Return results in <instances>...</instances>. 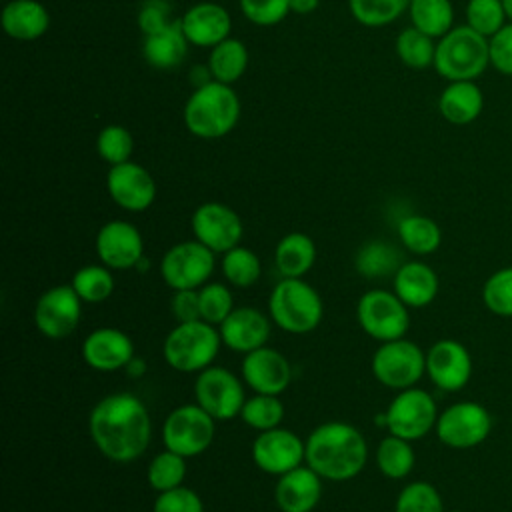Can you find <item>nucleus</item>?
<instances>
[{
    "mask_svg": "<svg viewBox=\"0 0 512 512\" xmlns=\"http://www.w3.org/2000/svg\"><path fill=\"white\" fill-rule=\"evenodd\" d=\"M506 20L502 0H468L466 4V24L486 38L494 36Z\"/></svg>",
    "mask_w": 512,
    "mask_h": 512,
    "instance_id": "a18cd8bd",
    "label": "nucleus"
},
{
    "mask_svg": "<svg viewBox=\"0 0 512 512\" xmlns=\"http://www.w3.org/2000/svg\"><path fill=\"white\" fill-rule=\"evenodd\" d=\"M170 310L176 322L200 320L198 290H174V296L170 300Z\"/></svg>",
    "mask_w": 512,
    "mask_h": 512,
    "instance_id": "3c124183",
    "label": "nucleus"
},
{
    "mask_svg": "<svg viewBox=\"0 0 512 512\" xmlns=\"http://www.w3.org/2000/svg\"><path fill=\"white\" fill-rule=\"evenodd\" d=\"M270 316L252 306L234 308L228 318L218 326L222 344L234 352L248 354L268 344L270 338Z\"/></svg>",
    "mask_w": 512,
    "mask_h": 512,
    "instance_id": "4be33fe9",
    "label": "nucleus"
},
{
    "mask_svg": "<svg viewBox=\"0 0 512 512\" xmlns=\"http://www.w3.org/2000/svg\"><path fill=\"white\" fill-rule=\"evenodd\" d=\"M376 466L382 476L390 480H402L406 478L414 464H416V454L412 448L410 440H404L396 434H390L382 438L376 446Z\"/></svg>",
    "mask_w": 512,
    "mask_h": 512,
    "instance_id": "473e14b6",
    "label": "nucleus"
},
{
    "mask_svg": "<svg viewBox=\"0 0 512 512\" xmlns=\"http://www.w3.org/2000/svg\"><path fill=\"white\" fill-rule=\"evenodd\" d=\"M242 422L256 430V432H266L272 428H278L284 420V404L278 396L272 394H258L246 398L242 410H240Z\"/></svg>",
    "mask_w": 512,
    "mask_h": 512,
    "instance_id": "4c0bfd02",
    "label": "nucleus"
},
{
    "mask_svg": "<svg viewBox=\"0 0 512 512\" xmlns=\"http://www.w3.org/2000/svg\"><path fill=\"white\" fill-rule=\"evenodd\" d=\"M152 512H204V504L192 488L182 484L172 490L158 492Z\"/></svg>",
    "mask_w": 512,
    "mask_h": 512,
    "instance_id": "de8ad7c7",
    "label": "nucleus"
},
{
    "mask_svg": "<svg viewBox=\"0 0 512 512\" xmlns=\"http://www.w3.org/2000/svg\"><path fill=\"white\" fill-rule=\"evenodd\" d=\"M222 338L218 326L204 320L178 322L164 338L162 356L166 364L178 372H202L212 366Z\"/></svg>",
    "mask_w": 512,
    "mask_h": 512,
    "instance_id": "423d86ee",
    "label": "nucleus"
},
{
    "mask_svg": "<svg viewBox=\"0 0 512 512\" xmlns=\"http://www.w3.org/2000/svg\"><path fill=\"white\" fill-rule=\"evenodd\" d=\"M482 108L484 94L474 80L448 82L438 98L440 116L454 126L472 124L482 114Z\"/></svg>",
    "mask_w": 512,
    "mask_h": 512,
    "instance_id": "a878e982",
    "label": "nucleus"
},
{
    "mask_svg": "<svg viewBox=\"0 0 512 512\" xmlns=\"http://www.w3.org/2000/svg\"><path fill=\"white\" fill-rule=\"evenodd\" d=\"M482 302L488 312L512 318V266L490 274L482 286Z\"/></svg>",
    "mask_w": 512,
    "mask_h": 512,
    "instance_id": "37998d69",
    "label": "nucleus"
},
{
    "mask_svg": "<svg viewBox=\"0 0 512 512\" xmlns=\"http://www.w3.org/2000/svg\"><path fill=\"white\" fill-rule=\"evenodd\" d=\"M32 316L42 336L60 340L78 328L82 318V300L70 284H58L38 296Z\"/></svg>",
    "mask_w": 512,
    "mask_h": 512,
    "instance_id": "4468645a",
    "label": "nucleus"
},
{
    "mask_svg": "<svg viewBox=\"0 0 512 512\" xmlns=\"http://www.w3.org/2000/svg\"><path fill=\"white\" fill-rule=\"evenodd\" d=\"M268 316L288 334H308L320 326L324 304L306 280L282 278L270 292Z\"/></svg>",
    "mask_w": 512,
    "mask_h": 512,
    "instance_id": "20e7f679",
    "label": "nucleus"
},
{
    "mask_svg": "<svg viewBox=\"0 0 512 512\" xmlns=\"http://www.w3.org/2000/svg\"><path fill=\"white\" fill-rule=\"evenodd\" d=\"M316 262V244L304 232L284 234L274 248V264L282 278H304Z\"/></svg>",
    "mask_w": 512,
    "mask_h": 512,
    "instance_id": "c85d7f7f",
    "label": "nucleus"
},
{
    "mask_svg": "<svg viewBox=\"0 0 512 512\" xmlns=\"http://www.w3.org/2000/svg\"><path fill=\"white\" fill-rule=\"evenodd\" d=\"M398 238L408 252L416 256H428L440 248L442 230L430 216L408 214L398 222Z\"/></svg>",
    "mask_w": 512,
    "mask_h": 512,
    "instance_id": "c756f323",
    "label": "nucleus"
},
{
    "mask_svg": "<svg viewBox=\"0 0 512 512\" xmlns=\"http://www.w3.org/2000/svg\"><path fill=\"white\" fill-rule=\"evenodd\" d=\"M320 6V0H290V12L312 14Z\"/></svg>",
    "mask_w": 512,
    "mask_h": 512,
    "instance_id": "603ef678",
    "label": "nucleus"
},
{
    "mask_svg": "<svg viewBox=\"0 0 512 512\" xmlns=\"http://www.w3.org/2000/svg\"><path fill=\"white\" fill-rule=\"evenodd\" d=\"M188 44L190 42L182 30V24L178 18L172 24H168L166 28L144 36L142 54L152 68L170 70L184 62V58L188 54Z\"/></svg>",
    "mask_w": 512,
    "mask_h": 512,
    "instance_id": "cd10ccee",
    "label": "nucleus"
},
{
    "mask_svg": "<svg viewBox=\"0 0 512 512\" xmlns=\"http://www.w3.org/2000/svg\"><path fill=\"white\" fill-rule=\"evenodd\" d=\"M172 22L170 4L166 0H146L138 12V26L144 36L154 34Z\"/></svg>",
    "mask_w": 512,
    "mask_h": 512,
    "instance_id": "8fccbe9b",
    "label": "nucleus"
},
{
    "mask_svg": "<svg viewBox=\"0 0 512 512\" xmlns=\"http://www.w3.org/2000/svg\"><path fill=\"white\" fill-rule=\"evenodd\" d=\"M216 432V420L198 404H182L174 408L162 424L164 448L194 458L210 448Z\"/></svg>",
    "mask_w": 512,
    "mask_h": 512,
    "instance_id": "1a4fd4ad",
    "label": "nucleus"
},
{
    "mask_svg": "<svg viewBox=\"0 0 512 512\" xmlns=\"http://www.w3.org/2000/svg\"><path fill=\"white\" fill-rule=\"evenodd\" d=\"M184 476H186V458L168 448L154 454L146 468V480L150 488L156 492H166L176 486H182Z\"/></svg>",
    "mask_w": 512,
    "mask_h": 512,
    "instance_id": "58836bf2",
    "label": "nucleus"
},
{
    "mask_svg": "<svg viewBox=\"0 0 512 512\" xmlns=\"http://www.w3.org/2000/svg\"><path fill=\"white\" fill-rule=\"evenodd\" d=\"M216 254L198 240L170 246L160 260V274L172 290H198L214 272Z\"/></svg>",
    "mask_w": 512,
    "mask_h": 512,
    "instance_id": "9b49d317",
    "label": "nucleus"
},
{
    "mask_svg": "<svg viewBox=\"0 0 512 512\" xmlns=\"http://www.w3.org/2000/svg\"><path fill=\"white\" fill-rule=\"evenodd\" d=\"M200 298V320L220 326L228 314L236 308L232 292L222 282H206L202 288H198Z\"/></svg>",
    "mask_w": 512,
    "mask_h": 512,
    "instance_id": "79ce46f5",
    "label": "nucleus"
},
{
    "mask_svg": "<svg viewBox=\"0 0 512 512\" xmlns=\"http://www.w3.org/2000/svg\"><path fill=\"white\" fill-rule=\"evenodd\" d=\"M124 370H126L132 378H138V376H142V374H144L146 364H144L140 358H136V356H134V358L130 360V364H128Z\"/></svg>",
    "mask_w": 512,
    "mask_h": 512,
    "instance_id": "864d4df0",
    "label": "nucleus"
},
{
    "mask_svg": "<svg viewBox=\"0 0 512 512\" xmlns=\"http://www.w3.org/2000/svg\"><path fill=\"white\" fill-rule=\"evenodd\" d=\"M194 398L214 420H232L240 416L246 402L240 378L222 366H208L194 380Z\"/></svg>",
    "mask_w": 512,
    "mask_h": 512,
    "instance_id": "ddd939ff",
    "label": "nucleus"
},
{
    "mask_svg": "<svg viewBox=\"0 0 512 512\" xmlns=\"http://www.w3.org/2000/svg\"><path fill=\"white\" fill-rule=\"evenodd\" d=\"M490 66L504 76H512V22H506L488 38Z\"/></svg>",
    "mask_w": 512,
    "mask_h": 512,
    "instance_id": "09e8293b",
    "label": "nucleus"
},
{
    "mask_svg": "<svg viewBox=\"0 0 512 512\" xmlns=\"http://www.w3.org/2000/svg\"><path fill=\"white\" fill-rule=\"evenodd\" d=\"M426 374L438 390L458 392L470 382L472 356L454 338L436 340L426 352Z\"/></svg>",
    "mask_w": 512,
    "mask_h": 512,
    "instance_id": "f3484780",
    "label": "nucleus"
},
{
    "mask_svg": "<svg viewBox=\"0 0 512 512\" xmlns=\"http://www.w3.org/2000/svg\"><path fill=\"white\" fill-rule=\"evenodd\" d=\"M356 318L362 332L378 342L404 338L410 328L408 306L384 288H370L358 298Z\"/></svg>",
    "mask_w": 512,
    "mask_h": 512,
    "instance_id": "0eeeda50",
    "label": "nucleus"
},
{
    "mask_svg": "<svg viewBox=\"0 0 512 512\" xmlns=\"http://www.w3.org/2000/svg\"><path fill=\"white\" fill-rule=\"evenodd\" d=\"M190 228L194 240L202 242L214 254H224L240 244L244 226L240 216L222 202H204L200 204L192 218Z\"/></svg>",
    "mask_w": 512,
    "mask_h": 512,
    "instance_id": "2eb2a0df",
    "label": "nucleus"
},
{
    "mask_svg": "<svg viewBox=\"0 0 512 512\" xmlns=\"http://www.w3.org/2000/svg\"><path fill=\"white\" fill-rule=\"evenodd\" d=\"M396 54L404 66L412 70H426L434 66L436 44L432 36L408 26L396 36Z\"/></svg>",
    "mask_w": 512,
    "mask_h": 512,
    "instance_id": "c9c22d12",
    "label": "nucleus"
},
{
    "mask_svg": "<svg viewBox=\"0 0 512 512\" xmlns=\"http://www.w3.org/2000/svg\"><path fill=\"white\" fill-rule=\"evenodd\" d=\"M394 512H446V510L442 504V496L434 484L426 480H414L398 492Z\"/></svg>",
    "mask_w": 512,
    "mask_h": 512,
    "instance_id": "a19ab883",
    "label": "nucleus"
},
{
    "mask_svg": "<svg viewBox=\"0 0 512 512\" xmlns=\"http://www.w3.org/2000/svg\"><path fill=\"white\" fill-rule=\"evenodd\" d=\"M132 150H134L132 134L128 132V128L120 124H108L96 136V152L110 166L128 162L132 156Z\"/></svg>",
    "mask_w": 512,
    "mask_h": 512,
    "instance_id": "c03bdc74",
    "label": "nucleus"
},
{
    "mask_svg": "<svg viewBox=\"0 0 512 512\" xmlns=\"http://www.w3.org/2000/svg\"><path fill=\"white\" fill-rule=\"evenodd\" d=\"M70 286L80 296L82 302L100 304L108 300L114 292V276L108 266L100 264H86L78 268L72 276Z\"/></svg>",
    "mask_w": 512,
    "mask_h": 512,
    "instance_id": "f704fd0d",
    "label": "nucleus"
},
{
    "mask_svg": "<svg viewBox=\"0 0 512 512\" xmlns=\"http://www.w3.org/2000/svg\"><path fill=\"white\" fill-rule=\"evenodd\" d=\"M488 66V38L468 24L454 26L436 44L434 70L450 82L476 80Z\"/></svg>",
    "mask_w": 512,
    "mask_h": 512,
    "instance_id": "39448f33",
    "label": "nucleus"
},
{
    "mask_svg": "<svg viewBox=\"0 0 512 512\" xmlns=\"http://www.w3.org/2000/svg\"><path fill=\"white\" fill-rule=\"evenodd\" d=\"M322 498V478L306 464L278 476L276 506L282 512H312Z\"/></svg>",
    "mask_w": 512,
    "mask_h": 512,
    "instance_id": "b1692460",
    "label": "nucleus"
},
{
    "mask_svg": "<svg viewBox=\"0 0 512 512\" xmlns=\"http://www.w3.org/2000/svg\"><path fill=\"white\" fill-rule=\"evenodd\" d=\"M222 274L228 284L236 288H250L258 282L262 274V264L256 252L246 246H234L232 250L222 254Z\"/></svg>",
    "mask_w": 512,
    "mask_h": 512,
    "instance_id": "e433bc0d",
    "label": "nucleus"
},
{
    "mask_svg": "<svg viewBox=\"0 0 512 512\" xmlns=\"http://www.w3.org/2000/svg\"><path fill=\"white\" fill-rule=\"evenodd\" d=\"M374 378L392 390H406L426 374V352L412 340L380 342L370 362Z\"/></svg>",
    "mask_w": 512,
    "mask_h": 512,
    "instance_id": "6e6552de",
    "label": "nucleus"
},
{
    "mask_svg": "<svg viewBox=\"0 0 512 512\" xmlns=\"http://www.w3.org/2000/svg\"><path fill=\"white\" fill-rule=\"evenodd\" d=\"M106 190L112 202L126 212H144L156 200V182L152 174L132 160L110 166L106 174Z\"/></svg>",
    "mask_w": 512,
    "mask_h": 512,
    "instance_id": "a211bd4d",
    "label": "nucleus"
},
{
    "mask_svg": "<svg viewBox=\"0 0 512 512\" xmlns=\"http://www.w3.org/2000/svg\"><path fill=\"white\" fill-rule=\"evenodd\" d=\"M240 120V100L230 84L210 80L198 86L184 104V126L190 134L216 140L230 134Z\"/></svg>",
    "mask_w": 512,
    "mask_h": 512,
    "instance_id": "7ed1b4c3",
    "label": "nucleus"
},
{
    "mask_svg": "<svg viewBox=\"0 0 512 512\" xmlns=\"http://www.w3.org/2000/svg\"><path fill=\"white\" fill-rule=\"evenodd\" d=\"M502 6H504V14H506L508 22H512V0H502Z\"/></svg>",
    "mask_w": 512,
    "mask_h": 512,
    "instance_id": "5fc2aeb1",
    "label": "nucleus"
},
{
    "mask_svg": "<svg viewBox=\"0 0 512 512\" xmlns=\"http://www.w3.org/2000/svg\"><path fill=\"white\" fill-rule=\"evenodd\" d=\"M240 374L254 392L280 396L290 386L292 366L282 352L262 346L244 354Z\"/></svg>",
    "mask_w": 512,
    "mask_h": 512,
    "instance_id": "aec40b11",
    "label": "nucleus"
},
{
    "mask_svg": "<svg viewBox=\"0 0 512 512\" xmlns=\"http://www.w3.org/2000/svg\"><path fill=\"white\" fill-rule=\"evenodd\" d=\"M392 290L408 308H424L438 296L440 280L432 266L420 260H410L402 262L392 276Z\"/></svg>",
    "mask_w": 512,
    "mask_h": 512,
    "instance_id": "393cba45",
    "label": "nucleus"
},
{
    "mask_svg": "<svg viewBox=\"0 0 512 512\" xmlns=\"http://www.w3.org/2000/svg\"><path fill=\"white\" fill-rule=\"evenodd\" d=\"M350 12L362 26L380 28L388 26L408 10L410 0H348Z\"/></svg>",
    "mask_w": 512,
    "mask_h": 512,
    "instance_id": "ea45409f",
    "label": "nucleus"
},
{
    "mask_svg": "<svg viewBox=\"0 0 512 512\" xmlns=\"http://www.w3.org/2000/svg\"><path fill=\"white\" fill-rule=\"evenodd\" d=\"M48 26L50 14L38 0H10L2 10V28L14 40H36Z\"/></svg>",
    "mask_w": 512,
    "mask_h": 512,
    "instance_id": "bb28decb",
    "label": "nucleus"
},
{
    "mask_svg": "<svg viewBox=\"0 0 512 512\" xmlns=\"http://www.w3.org/2000/svg\"><path fill=\"white\" fill-rule=\"evenodd\" d=\"M240 10L256 26H274L290 12V0H240Z\"/></svg>",
    "mask_w": 512,
    "mask_h": 512,
    "instance_id": "49530a36",
    "label": "nucleus"
},
{
    "mask_svg": "<svg viewBox=\"0 0 512 512\" xmlns=\"http://www.w3.org/2000/svg\"><path fill=\"white\" fill-rule=\"evenodd\" d=\"M134 356V342L120 328H96L82 342L84 362L98 372L124 370Z\"/></svg>",
    "mask_w": 512,
    "mask_h": 512,
    "instance_id": "412c9836",
    "label": "nucleus"
},
{
    "mask_svg": "<svg viewBox=\"0 0 512 512\" xmlns=\"http://www.w3.org/2000/svg\"><path fill=\"white\" fill-rule=\"evenodd\" d=\"M384 416L390 434L414 442L436 428L438 408L430 392L412 386L398 390V394L384 410Z\"/></svg>",
    "mask_w": 512,
    "mask_h": 512,
    "instance_id": "f8f14e48",
    "label": "nucleus"
},
{
    "mask_svg": "<svg viewBox=\"0 0 512 512\" xmlns=\"http://www.w3.org/2000/svg\"><path fill=\"white\" fill-rule=\"evenodd\" d=\"M98 260L110 270H130L142 262L144 240L128 220H110L96 232Z\"/></svg>",
    "mask_w": 512,
    "mask_h": 512,
    "instance_id": "6ab92c4d",
    "label": "nucleus"
},
{
    "mask_svg": "<svg viewBox=\"0 0 512 512\" xmlns=\"http://www.w3.org/2000/svg\"><path fill=\"white\" fill-rule=\"evenodd\" d=\"M402 266L398 250L384 240H370L360 246L354 256V268L360 276L376 280L384 276H394Z\"/></svg>",
    "mask_w": 512,
    "mask_h": 512,
    "instance_id": "2f4dec72",
    "label": "nucleus"
},
{
    "mask_svg": "<svg viewBox=\"0 0 512 512\" xmlns=\"http://www.w3.org/2000/svg\"><path fill=\"white\" fill-rule=\"evenodd\" d=\"M246 68H248V50L244 42L236 38H226L214 48H210L208 72L212 74V80L232 86L236 80L242 78Z\"/></svg>",
    "mask_w": 512,
    "mask_h": 512,
    "instance_id": "7c9ffc66",
    "label": "nucleus"
},
{
    "mask_svg": "<svg viewBox=\"0 0 512 512\" xmlns=\"http://www.w3.org/2000/svg\"><path fill=\"white\" fill-rule=\"evenodd\" d=\"M306 458V440L288 428H272L258 432L252 442V460L254 464L270 474L282 476L304 464Z\"/></svg>",
    "mask_w": 512,
    "mask_h": 512,
    "instance_id": "dca6fc26",
    "label": "nucleus"
},
{
    "mask_svg": "<svg viewBox=\"0 0 512 512\" xmlns=\"http://www.w3.org/2000/svg\"><path fill=\"white\" fill-rule=\"evenodd\" d=\"M182 30L190 44L200 48H214L230 38L232 20L228 10L218 2H198L180 18Z\"/></svg>",
    "mask_w": 512,
    "mask_h": 512,
    "instance_id": "5701e85b",
    "label": "nucleus"
},
{
    "mask_svg": "<svg viewBox=\"0 0 512 512\" xmlns=\"http://www.w3.org/2000/svg\"><path fill=\"white\" fill-rule=\"evenodd\" d=\"M368 460V444L362 432L342 420L316 426L306 438L304 464L322 480L346 482L356 478Z\"/></svg>",
    "mask_w": 512,
    "mask_h": 512,
    "instance_id": "f03ea898",
    "label": "nucleus"
},
{
    "mask_svg": "<svg viewBox=\"0 0 512 512\" xmlns=\"http://www.w3.org/2000/svg\"><path fill=\"white\" fill-rule=\"evenodd\" d=\"M88 432L104 458L126 464L146 452L152 440V418L138 396L112 392L92 406Z\"/></svg>",
    "mask_w": 512,
    "mask_h": 512,
    "instance_id": "f257e3e1",
    "label": "nucleus"
},
{
    "mask_svg": "<svg viewBox=\"0 0 512 512\" xmlns=\"http://www.w3.org/2000/svg\"><path fill=\"white\" fill-rule=\"evenodd\" d=\"M438 440L454 450H468L480 446L492 432L490 412L474 400L454 402L438 414L436 428Z\"/></svg>",
    "mask_w": 512,
    "mask_h": 512,
    "instance_id": "9d476101",
    "label": "nucleus"
},
{
    "mask_svg": "<svg viewBox=\"0 0 512 512\" xmlns=\"http://www.w3.org/2000/svg\"><path fill=\"white\" fill-rule=\"evenodd\" d=\"M446 512H462V510H446Z\"/></svg>",
    "mask_w": 512,
    "mask_h": 512,
    "instance_id": "6e6d98bb",
    "label": "nucleus"
},
{
    "mask_svg": "<svg viewBox=\"0 0 512 512\" xmlns=\"http://www.w3.org/2000/svg\"><path fill=\"white\" fill-rule=\"evenodd\" d=\"M410 22L420 32L442 38L454 28V6L450 0H410Z\"/></svg>",
    "mask_w": 512,
    "mask_h": 512,
    "instance_id": "72a5a7b5",
    "label": "nucleus"
}]
</instances>
